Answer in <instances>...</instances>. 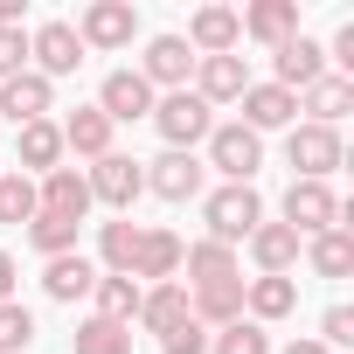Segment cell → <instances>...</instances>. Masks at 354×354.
Listing matches in <instances>:
<instances>
[{
  "instance_id": "cell-1",
  "label": "cell",
  "mask_w": 354,
  "mask_h": 354,
  "mask_svg": "<svg viewBox=\"0 0 354 354\" xmlns=\"http://www.w3.org/2000/svg\"><path fill=\"white\" fill-rule=\"evenodd\" d=\"M202 167L223 174L230 188H257V167H264V139L236 118H216V132L202 139Z\"/></svg>"
},
{
  "instance_id": "cell-2",
  "label": "cell",
  "mask_w": 354,
  "mask_h": 354,
  "mask_svg": "<svg viewBox=\"0 0 354 354\" xmlns=\"http://www.w3.org/2000/svg\"><path fill=\"white\" fill-rule=\"evenodd\" d=\"M202 223H209L216 243L243 250V236L264 223V195H257V188H230V181H216V188L202 195Z\"/></svg>"
},
{
  "instance_id": "cell-3",
  "label": "cell",
  "mask_w": 354,
  "mask_h": 354,
  "mask_svg": "<svg viewBox=\"0 0 354 354\" xmlns=\"http://www.w3.org/2000/svg\"><path fill=\"white\" fill-rule=\"evenodd\" d=\"M70 28H77L84 56H118V49L139 42V8H132V0H91Z\"/></svg>"
},
{
  "instance_id": "cell-4",
  "label": "cell",
  "mask_w": 354,
  "mask_h": 354,
  "mask_svg": "<svg viewBox=\"0 0 354 354\" xmlns=\"http://www.w3.org/2000/svg\"><path fill=\"white\" fill-rule=\"evenodd\" d=\"M278 223L292 236H319V230H340L347 223V202L333 195V181H292L285 202H278Z\"/></svg>"
},
{
  "instance_id": "cell-5",
  "label": "cell",
  "mask_w": 354,
  "mask_h": 354,
  "mask_svg": "<svg viewBox=\"0 0 354 354\" xmlns=\"http://www.w3.org/2000/svg\"><path fill=\"white\" fill-rule=\"evenodd\" d=\"M347 160V139L333 125H292L285 132V167H292V181H333V167Z\"/></svg>"
},
{
  "instance_id": "cell-6",
  "label": "cell",
  "mask_w": 354,
  "mask_h": 354,
  "mask_svg": "<svg viewBox=\"0 0 354 354\" xmlns=\"http://www.w3.org/2000/svg\"><path fill=\"white\" fill-rule=\"evenodd\" d=\"M153 132L167 139V153H195V146L216 132V111H209L195 91H167V97L153 104Z\"/></svg>"
},
{
  "instance_id": "cell-7",
  "label": "cell",
  "mask_w": 354,
  "mask_h": 354,
  "mask_svg": "<svg viewBox=\"0 0 354 354\" xmlns=\"http://www.w3.org/2000/svg\"><path fill=\"white\" fill-rule=\"evenodd\" d=\"M84 181H91V202H97V209L132 216V202L146 195V167H139L132 153H104V160L84 167Z\"/></svg>"
},
{
  "instance_id": "cell-8",
  "label": "cell",
  "mask_w": 354,
  "mask_h": 354,
  "mask_svg": "<svg viewBox=\"0 0 354 354\" xmlns=\"http://www.w3.org/2000/svg\"><path fill=\"white\" fill-rule=\"evenodd\" d=\"M146 167V195H160V202H202L209 195V167H202V153H160V160H139Z\"/></svg>"
},
{
  "instance_id": "cell-9",
  "label": "cell",
  "mask_w": 354,
  "mask_h": 354,
  "mask_svg": "<svg viewBox=\"0 0 354 354\" xmlns=\"http://www.w3.org/2000/svg\"><path fill=\"white\" fill-rule=\"evenodd\" d=\"M28 70L35 77H77L84 70V42H77V28L70 21H35L28 28Z\"/></svg>"
},
{
  "instance_id": "cell-10",
  "label": "cell",
  "mask_w": 354,
  "mask_h": 354,
  "mask_svg": "<svg viewBox=\"0 0 354 354\" xmlns=\"http://www.w3.org/2000/svg\"><path fill=\"white\" fill-rule=\"evenodd\" d=\"M139 77L153 84V97H167V91H188V84H195V49H188L181 35H146Z\"/></svg>"
},
{
  "instance_id": "cell-11",
  "label": "cell",
  "mask_w": 354,
  "mask_h": 354,
  "mask_svg": "<svg viewBox=\"0 0 354 354\" xmlns=\"http://www.w3.org/2000/svg\"><path fill=\"white\" fill-rule=\"evenodd\" d=\"M181 236H174L167 223H139V250H132V285H167L181 278Z\"/></svg>"
},
{
  "instance_id": "cell-12",
  "label": "cell",
  "mask_w": 354,
  "mask_h": 354,
  "mask_svg": "<svg viewBox=\"0 0 354 354\" xmlns=\"http://www.w3.org/2000/svg\"><path fill=\"white\" fill-rule=\"evenodd\" d=\"M319 77H326V42H313L306 28H299L292 42H278V49H271V84H278V91H292V97H299V91H306V84H319Z\"/></svg>"
},
{
  "instance_id": "cell-13",
  "label": "cell",
  "mask_w": 354,
  "mask_h": 354,
  "mask_svg": "<svg viewBox=\"0 0 354 354\" xmlns=\"http://www.w3.org/2000/svg\"><path fill=\"white\" fill-rule=\"evenodd\" d=\"M250 84H257V77H250L243 56H195V84H188V91H195L209 111H223V104H236Z\"/></svg>"
},
{
  "instance_id": "cell-14",
  "label": "cell",
  "mask_w": 354,
  "mask_h": 354,
  "mask_svg": "<svg viewBox=\"0 0 354 354\" xmlns=\"http://www.w3.org/2000/svg\"><path fill=\"white\" fill-rule=\"evenodd\" d=\"M153 84L139 77V70H104V84H97V111L111 118V125H139V118H153Z\"/></svg>"
},
{
  "instance_id": "cell-15",
  "label": "cell",
  "mask_w": 354,
  "mask_h": 354,
  "mask_svg": "<svg viewBox=\"0 0 354 354\" xmlns=\"http://www.w3.org/2000/svg\"><path fill=\"white\" fill-rule=\"evenodd\" d=\"M97 202H91V181H84V167H56L35 181V216H63V223H84Z\"/></svg>"
},
{
  "instance_id": "cell-16",
  "label": "cell",
  "mask_w": 354,
  "mask_h": 354,
  "mask_svg": "<svg viewBox=\"0 0 354 354\" xmlns=\"http://www.w3.org/2000/svg\"><path fill=\"white\" fill-rule=\"evenodd\" d=\"M195 56H236L243 49V21H236V8H223V0H209V8H195L188 15V35H181Z\"/></svg>"
},
{
  "instance_id": "cell-17",
  "label": "cell",
  "mask_w": 354,
  "mask_h": 354,
  "mask_svg": "<svg viewBox=\"0 0 354 354\" xmlns=\"http://www.w3.org/2000/svg\"><path fill=\"white\" fill-rule=\"evenodd\" d=\"M236 111H243L236 125H250L257 139H264V132H292V125H299V97H292V91H278L271 77H264V84H250V91L236 97Z\"/></svg>"
},
{
  "instance_id": "cell-18",
  "label": "cell",
  "mask_w": 354,
  "mask_h": 354,
  "mask_svg": "<svg viewBox=\"0 0 354 354\" xmlns=\"http://www.w3.org/2000/svg\"><path fill=\"white\" fill-rule=\"evenodd\" d=\"M56 132H63V153H77V160H104V153H118V125H111L97 104L63 111V118H56Z\"/></svg>"
},
{
  "instance_id": "cell-19",
  "label": "cell",
  "mask_w": 354,
  "mask_h": 354,
  "mask_svg": "<svg viewBox=\"0 0 354 354\" xmlns=\"http://www.w3.org/2000/svg\"><path fill=\"white\" fill-rule=\"evenodd\" d=\"M243 250H250V264H257V278H292L299 271V250H306V236H292L285 223H257L250 236H243Z\"/></svg>"
},
{
  "instance_id": "cell-20",
  "label": "cell",
  "mask_w": 354,
  "mask_h": 354,
  "mask_svg": "<svg viewBox=\"0 0 354 354\" xmlns=\"http://www.w3.org/2000/svg\"><path fill=\"white\" fill-rule=\"evenodd\" d=\"M49 111H56V84H49V77L21 70V77L0 84V118H8V125H35V118H49Z\"/></svg>"
},
{
  "instance_id": "cell-21",
  "label": "cell",
  "mask_w": 354,
  "mask_h": 354,
  "mask_svg": "<svg viewBox=\"0 0 354 354\" xmlns=\"http://www.w3.org/2000/svg\"><path fill=\"white\" fill-rule=\"evenodd\" d=\"M15 160H21V174L28 181H42V174H56L70 153H63V132H56V118H35V125H15Z\"/></svg>"
},
{
  "instance_id": "cell-22",
  "label": "cell",
  "mask_w": 354,
  "mask_h": 354,
  "mask_svg": "<svg viewBox=\"0 0 354 354\" xmlns=\"http://www.w3.org/2000/svg\"><path fill=\"white\" fill-rule=\"evenodd\" d=\"M236 21H243V42L278 49L299 35V0H250V8H236Z\"/></svg>"
},
{
  "instance_id": "cell-23",
  "label": "cell",
  "mask_w": 354,
  "mask_h": 354,
  "mask_svg": "<svg viewBox=\"0 0 354 354\" xmlns=\"http://www.w3.org/2000/svg\"><path fill=\"white\" fill-rule=\"evenodd\" d=\"M195 313H188V285L181 278H167V285H146L139 292V326L153 333V340H167L174 326H188Z\"/></svg>"
},
{
  "instance_id": "cell-24",
  "label": "cell",
  "mask_w": 354,
  "mask_h": 354,
  "mask_svg": "<svg viewBox=\"0 0 354 354\" xmlns=\"http://www.w3.org/2000/svg\"><path fill=\"white\" fill-rule=\"evenodd\" d=\"M91 285H97V264H91L84 250H63V257H49V264H42V292H49L56 306H84V299H91Z\"/></svg>"
},
{
  "instance_id": "cell-25",
  "label": "cell",
  "mask_w": 354,
  "mask_h": 354,
  "mask_svg": "<svg viewBox=\"0 0 354 354\" xmlns=\"http://www.w3.org/2000/svg\"><path fill=\"white\" fill-rule=\"evenodd\" d=\"M299 313V278H243V319L278 326Z\"/></svg>"
},
{
  "instance_id": "cell-26",
  "label": "cell",
  "mask_w": 354,
  "mask_h": 354,
  "mask_svg": "<svg viewBox=\"0 0 354 354\" xmlns=\"http://www.w3.org/2000/svg\"><path fill=\"white\" fill-rule=\"evenodd\" d=\"M223 278H243V264H236V250H230V243L202 236V243H188V250H181V285H188V292H195V285H223Z\"/></svg>"
},
{
  "instance_id": "cell-27",
  "label": "cell",
  "mask_w": 354,
  "mask_h": 354,
  "mask_svg": "<svg viewBox=\"0 0 354 354\" xmlns=\"http://www.w3.org/2000/svg\"><path fill=\"white\" fill-rule=\"evenodd\" d=\"M299 111H306V125H333V132H340V118L354 111V84L326 70L319 84H306V91H299Z\"/></svg>"
},
{
  "instance_id": "cell-28",
  "label": "cell",
  "mask_w": 354,
  "mask_h": 354,
  "mask_svg": "<svg viewBox=\"0 0 354 354\" xmlns=\"http://www.w3.org/2000/svg\"><path fill=\"white\" fill-rule=\"evenodd\" d=\"M188 313H195V326H236L243 319V278H223V285H195L188 292Z\"/></svg>"
},
{
  "instance_id": "cell-29",
  "label": "cell",
  "mask_w": 354,
  "mask_h": 354,
  "mask_svg": "<svg viewBox=\"0 0 354 354\" xmlns=\"http://www.w3.org/2000/svg\"><path fill=\"white\" fill-rule=\"evenodd\" d=\"M132 250H139V223L132 216H111V223H97V271L104 278H132Z\"/></svg>"
},
{
  "instance_id": "cell-30",
  "label": "cell",
  "mask_w": 354,
  "mask_h": 354,
  "mask_svg": "<svg viewBox=\"0 0 354 354\" xmlns=\"http://www.w3.org/2000/svg\"><path fill=\"white\" fill-rule=\"evenodd\" d=\"M299 257L313 264V278H333V285H340V278L354 271V230H347V223H340V230H319V236H306Z\"/></svg>"
},
{
  "instance_id": "cell-31",
  "label": "cell",
  "mask_w": 354,
  "mask_h": 354,
  "mask_svg": "<svg viewBox=\"0 0 354 354\" xmlns=\"http://www.w3.org/2000/svg\"><path fill=\"white\" fill-rule=\"evenodd\" d=\"M139 292H146V285H132V278H104V271H97V285H91V313L132 326V319H139Z\"/></svg>"
},
{
  "instance_id": "cell-32",
  "label": "cell",
  "mask_w": 354,
  "mask_h": 354,
  "mask_svg": "<svg viewBox=\"0 0 354 354\" xmlns=\"http://www.w3.org/2000/svg\"><path fill=\"white\" fill-rule=\"evenodd\" d=\"M70 354H132V326H118V319H77V333H70Z\"/></svg>"
},
{
  "instance_id": "cell-33",
  "label": "cell",
  "mask_w": 354,
  "mask_h": 354,
  "mask_svg": "<svg viewBox=\"0 0 354 354\" xmlns=\"http://www.w3.org/2000/svg\"><path fill=\"white\" fill-rule=\"evenodd\" d=\"M0 223H8V230H28L35 223V181L21 167H0Z\"/></svg>"
},
{
  "instance_id": "cell-34",
  "label": "cell",
  "mask_w": 354,
  "mask_h": 354,
  "mask_svg": "<svg viewBox=\"0 0 354 354\" xmlns=\"http://www.w3.org/2000/svg\"><path fill=\"white\" fill-rule=\"evenodd\" d=\"M21 236H28V250H35V257L49 264V257H63V250H77V236H84V223H63V216H35V223H28Z\"/></svg>"
},
{
  "instance_id": "cell-35",
  "label": "cell",
  "mask_w": 354,
  "mask_h": 354,
  "mask_svg": "<svg viewBox=\"0 0 354 354\" xmlns=\"http://www.w3.org/2000/svg\"><path fill=\"white\" fill-rule=\"evenodd\" d=\"M209 354H271V333L257 319H236V326H216L209 333Z\"/></svg>"
},
{
  "instance_id": "cell-36",
  "label": "cell",
  "mask_w": 354,
  "mask_h": 354,
  "mask_svg": "<svg viewBox=\"0 0 354 354\" xmlns=\"http://www.w3.org/2000/svg\"><path fill=\"white\" fill-rule=\"evenodd\" d=\"M28 340H35V313L21 299H0V354H28Z\"/></svg>"
},
{
  "instance_id": "cell-37",
  "label": "cell",
  "mask_w": 354,
  "mask_h": 354,
  "mask_svg": "<svg viewBox=\"0 0 354 354\" xmlns=\"http://www.w3.org/2000/svg\"><path fill=\"white\" fill-rule=\"evenodd\" d=\"M313 340H319L326 354H340V347L354 340V306H326V313H319V333H313Z\"/></svg>"
},
{
  "instance_id": "cell-38",
  "label": "cell",
  "mask_w": 354,
  "mask_h": 354,
  "mask_svg": "<svg viewBox=\"0 0 354 354\" xmlns=\"http://www.w3.org/2000/svg\"><path fill=\"white\" fill-rule=\"evenodd\" d=\"M28 70V28H0V84Z\"/></svg>"
},
{
  "instance_id": "cell-39",
  "label": "cell",
  "mask_w": 354,
  "mask_h": 354,
  "mask_svg": "<svg viewBox=\"0 0 354 354\" xmlns=\"http://www.w3.org/2000/svg\"><path fill=\"white\" fill-rule=\"evenodd\" d=\"M160 347H167V354H209V326H195V319H188V326H174Z\"/></svg>"
},
{
  "instance_id": "cell-40",
  "label": "cell",
  "mask_w": 354,
  "mask_h": 354,
  "mask_svg": "<svg viewBox=\"0 0 354 354\" xmlns=\"http://www.w3.org/2000/svg\"><path fill=\"white\" fill-rule=\"evenodd\" d=\"M15 285H21V264H15L8 250H0V299H15Z\"/></svg>"
},
{
  "instance_id": "cell-41",
  "label": "cell",
  "mask_w": 354,
  "mask_h": 354,
  "mask_svg": "<svg viewBox=\"0 0 354 354\" xmlns=\"http://www.w3.org/2000/svg\"><path fill=\"white\" fill-rule=\"evenodd\" d=\"M271 354H326V347H319V340L306 333V340H292V347H271Z\"/></svg>"
}]
</instances>
